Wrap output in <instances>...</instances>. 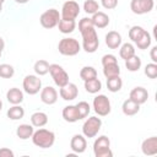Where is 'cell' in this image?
Instances as JSON below:
<instances>
[{
	"label": "cell",
	"instance_id": "1",
	"mask_svg": "<svg viewBox=\"0 0 157 157\" xmlns=\"http://www.w3.org/2000/svg\"><path fill=\"white\" fill-rule=\"evenodd\" d=\"M78 31L82 36V48L86 53H94L98 49L99 39L97 32L93 27L92 20L88 17H83L78 22Z\"/></svg>",
	"mask_w": 157,
	"mask_h": 157
},
{
	"label": "cell",
	"instance_id": "2",
	"mask_svg": "<svg viewBox=\"0 0 157 157\" xmlns=\"http://www.w3.org/2000/svg\"><path fill=\"white\" fill-rule=\"evenodd\" d=\"M32 141L40 148H49L55 142V134L47 129H38L32 135Z\"/></svg>",
	"mask_w": 157,
	"mask_h": 157
},
{
	"label": "cell",
	"instance_id": "3",
	"mask_svg": "<svg viewBox=\"0 0 157 157\" xmlns=\"http://www.w3.org/2000/svg\"><path fill=\"white\" fill-rule=\"evenodd\" d=\"M59 53L66 56H74L81 50L80 43L75 38H63L58 44Z\"/></svg>",
	"mask_w": 157,
	"mask_h": 157
},
{
	"label": "cell",
	"instance_id": "4",
	"mask_svg": "<svg viewBox=\"0 0 157 157\" xmlns=\"http://www.w3.org/2000/svg\"><path fill=\"white\" fill-rule=\"evenodd\" d=\"M93 153L96 157H112L113 152L110 150V140L105 136H98L93 144Z\"/></svg>",
	"mask_w": 157,
	"mask_h": 157
},
{
	"label": "cell",
	"instance_id": "5",
	"mask_svg": "<svg viewBox=\"0 0 157 157\" xmlns=\"http://www.w3.org/2000/svg\"><path fill=\"white\" fill-rule=\"evenodd\" d=\"M60 18H61V16H60V13L56 9H49V10L44 11L40 15L39 22L44 28L50 29V28H54V27L58 26Z\"/></svg>",
	"mask_w": 157,
	"mask_h": 157
},
{
	"label": "cell",
	"instance_id": "6",
	"mask_svg": "<svg viewBox=\"0 0 157 157\" xmlns=\"http://www.w3.org/2000/svg\"><path fill=\"white\" fill-rule=\"evenodd\" d=\"M49 72L52 75V78H53L54 83L59 87H63L69 82L67 72L59 64H50L49 65Z\"/></svg>",
	"mask_w": 157,
	"mask_h": 157
},
{
	"label": "cell",
	"instance_id": "7",
	"mask_svg": "<svg viewBox=\"0 0 157 157\" xmlns=\"http://www.w3.org/2000/svg\"><path fill=\"white\" fill-rule=\"evenodd\" d=\"M102 126V120L97 117H90L82 125V134L85 137H94L98 131L101 130Z\"/></svg>",
	"mask_w": 157,
	"mask_h": 157
},
{
	"label": "cell",
	"instance_id": "8",
	"mask_svg": "<svg viewBox=\"0 0 157 157\" xmlns=\"http://www.w3.org/2000/svg\"><path fill=\"white\" fill-rule=\"evenodd\" d=\"M93 109L99 117H105L110 113V101L104 94H98L93 98Z\"/></svg>",
	"mask_w": 157,
	"mask_h": 157
},
{
	"label": "cell",
	"instance_id": "9",
	"mask_svg": "<svg viewBox=\"0 0 157 157\" xmlns=\"http://www.w3.org/2000/svg\"><path fill=\"white\" fill-rule=\"evenodd\" d=\"M22 86H23V90L26 93L33 96V94H37L42 90V81L36 75H27L23 78Z\"/></svg>",
	"mask_w": 157,
	"mask_h": 157
},
{
	"label": "cell",
	"instance_id": "10",
	"mask_svg": "<svg viewBox=\"0 0 157 157\" xmlns=\"http://www.w3.org/2000/svg\"><path fill=\"white\" fill-rule=\"evenodd\" d=\"M80 13V5L74 0H67L64 2L61 7V18L65 20H75Z\"/></svg>",
	"mask_w": 157,
	"mask_h": 157
},
{
	"label": "cell",
	"instance_id": "11",
	"mask_svg": "<svg viewBox=\"0 0 157 157\" xmlns=\"http://www.w3.org/2000/svg\"><path fill=\"white\" fill-rule=\"evenodd\" d=\"M155 6L153 0H131L130 9L135 15H144L152 11Z\"/></svg>",
	"mask_w": 157,
	"mask_h": 157
},
{
	"label": "cell",
	"instance_id": "12",
	"mask_svg": "<svg viewBox=\"0 0 157 157\" xmlns=\"http://www.w3.org/2000/svg\"><path fill=\"white\" fill-rule=\"evenodd\" d=\"M40 101L44 104L52 105L58 101V92L54 87L52 86H45L44 88L40 90Z\"/></svg>",
	"mask_w": 157,
	"mask_h": 157
},
{
	"label": "cell",
	"instance_id": "13",
	"mask_svg": "<svg viewBox=\"0 0 157 157\" xmlns=\"http://www.w3.org/2000/svg\"><path fill=\"white\" fill-rule=\"evenodd\" d=\"M60 97L64 99V101H72L77 97L78 94V90H77V86L75 83H71V82H67L65 86L60 87Z\"/></svg>",
	"mask_w": 157,
	"mask_h": 157
},
{
	"label": "cell",
	"instance_id": "14",
	"mask_svg": "<svg viewBox=\"0 0 157 157\" xmlns=\"http://www.w3.org/2000/svg\"><path fill=\"white\" fill-rule=\"evenodd\" d=\"M70 147L71 150L75 152V153H82L86 151V147H87V141L85 139L83 135H80V134H76L71 137V141H70Z\"/></svg>",
	"mask_w": 157,
	"mask_h": 157
},
{
	"label": "cell",
	"instance_id": "15",
	"mask_svg": "<svg viewBox=\"0 0 157 157\" xmlns=\"http://www.w3.org/2000/svg\"><path fill=\"white\" fill-rule=\"evenodd\" d=\"M141 151L146 156L156 155L157 153V137L151 136V137H147L146 140H144L142 145H141Z\"/></svg>",
	"mask_w": 157,
	"mask_h": 157
},
{
	"label": "cell",
	"instance_id": "16",
	"mask_svg": "<svg viewBox=\"0 0 157 157\" xmlns=\"http://www.w3.org/2000/svg\"><path fill=\"white\" fill-rule=\"evenodd\" d=\"M129 98L134 102H136L137 104H144L147 98H148V92L146 88L144 87H135L130 91V96Z\"/></svg>",
	"mask_w": 157,
	"mask_h": 157
},
{
	"label": "cell",
	"instance_id": "17",
	"mask_svg": "<svg viewBox=\"0 0 157 157\" xmlns=\"http://www.w3.org/2000/svg\"><path fill=\"white\" fill-rule=\"evenodd\" d=\"M105 44L110 49H118L121 44V36L115 31H110L105 34Z\"/></svg>",
	"mask_w": 157,
	"mask_h": 157
},
{
	"label": "cell",
	"instance_id": "18",
	"mask_svg": "<svg viewBox=\"0 0 157 157\" xmlns=\"http://www.w3.org/2000/svg\"><path fill=\"white\" fill-rule=\"evenodd\" d=\"M93 27L97 28H105L109 25V17L107 13L102 12V11H97L96 13H93V16L91 17Z\"/></svg>",
	"mask_w": 157,
	"mask_h": 157
},
{
	"label": "cell",
	"instance_id": "19",
	"mask_svg": "<svg viewBox=\"0 0 157 157\" xmlns=\"http://www.w3.org/2000/svg\"><path fill=\"white\" fill-rule=\"evenodd\" d=\"M63 118L67 123H75V121L80 120L76 105H66V107H64V109H63Z\"/></svg>",
	"mask_w": 157,
	"mask_h": 157
},
{
	"label": "cell",
	"instance_id": "20",
	"mask_svg": "<svg viewBox=\"0 0 157 157\" xmlns=\"http://www.w3.org/2000/svg\"><path fill=\"white\" fill-rule=\"evenodd\" d=\"M6 99L11 104H20L23 101V92L17 87H12L6 92Z\"/></svg>",
	"mask_w": 157,
	"mask_h": 157
},
{
	"label": "cell",
	"instance_id": "21",
	"mask_svg": "<svg viewBox=\"0 0 157 157\" xmlns=\"http://www.w3.org/2000/svg\"><path fill=\"white\" fill-rule=\"evenodd\" d=\"M121 110H123V113H124L125 115L131 117V115H135L136 113H139V110H140V104H137L136 102H134V101H131V99L129 98V99L124 101V103H123V105H121Z\"/></svg>",
	"mask_w": 157,
	"mask_h": 157
},
{
	"label": "cell",
	"instance_id": "22",
	"mask_svg": "<svg viewBox=\"0 0 157 157\" xmlns=\"http://www.w3.org/2000/svg\"><path fill=\"white\" fill-rule=\"evenodd\" d=\"M33 132H34L33 125H29V124H21L16 129V135L21 140H27V139L32 137Z\"/></svg>",
	"mask_w": 157,
	"mask_h": 157
},
{
	"label": "cell",
	"instance_id": "23",
	"mask_svg": "<svg viewBox=\"0 0 157 157\" xmlns=\"http://www.w3.org/2000/svg\"><path fill=\"white\" fill-rule=\"evenodd\" d=\"M59 31L64 34H69L71 32H74V29L76 28V21L75 20H65V18H60L59 23H58Z\"/></svg>",
	"mask_w": 157,
	"mask_h": 157
},
{
	"label": "cell",
	"instance_id": "24",
	"mask_svg": "<svg viewBox=\"0 0 157 157\" xmlns=\"http://www.w3.org/2000/svg\"><path fill=\"white\" fill-rule=\"evenodd\" d=\"M31 123L36 128H42L48 123V115L43 112H36L31 115Z\"/></svg>",
	"mask_w": 157,
	"mask_h": 157
},
{
	"label": "cell",
	"instance_id": "25",
	"mask_svg": "<svg viewBox=\"0 0 157 157\" xmlns=\"http://www.w3.org/2000/svg\"><path fill=\"white\" fill-rule=\"evenodd\" d=\"M7 118L11 119V120H20L23 118L25 115V109L18 105V104H13L11 108L7 109V113H6Z\"/></svg>",
	"mask_w": 157,
	"mask_h": 157
},
{
	"label": "cell",
	"instance_id": "26",
	"mask_svg": "<svg viewBox=\"0 0 157 157\" xmlns=\"http://www.w3.org/2000/svg\"><path fill=\"white\" fill-rule=\"evenodd\" d=\"M85 90L88 93H98L102 90V82L97 77L87 80V81H85Z\"/></svg>",
	"mask_w": 157,
	"mask_h": 157
},
{
	"label": "cell",
	"instance_id": "27",
	"mask_svg": "<svg viewBox=\"0 0 157 157\" xmlns=\"http://www.w3.org/2000/svg\"><path fill=\"white\" fill-rule=\"evenodd\" d=\"M121 86H123V81L119 76H113V77H108L107 78V88L110 91V92H118L121 90Z\"/></svg>",
	"mask_w": 157,
	"mask_h": 157
},
{
	"label": "cell",
	"instance_id": "28",
	"mask_svg": "<svg viewBox=\"0 0 157 157\" xmlns=\"http://www.w3.org/2000/svg\"><path fill=\"white\" fill-rule=\"evenodd\" d=\"M151 42H152V38H151V36H150V33L145 29L144 31V33L140 36V38L135 42V44L137 45V48L139 49H147L150 45H151Z\"/></svg>",
	"mask_w": 157,
	"mask_h": 157
},
{
	"label": "cell",
	"instance_id": "29",
	"mask_svg": "<svg viewBox=\"0 0 157 157\" xmlns=\"http://www.w3.org/2000/svg\"><path fill=\"white\" fill-rule=\"evenodd\" d=\"M119 55L124 60L131 58L132 55H135V48H134V45L131 43H124L120 47V49H119Z\"/></svg>",
	"mask_w": 157,
	"mask_h": 157
},
{
	"label": "cell",
	"instance_id": "30",
	"mask_svg": "<svg viewBox=\"0 0 157 157\" xmlns=\"http://www.w3.org/2000/svg\"><path fill=\"white\" fill-rule=\"evenodd\" d=\"M125 66H126V69L129 71L135 72V71H137L141 67V59L135 54L131 58H129V59L125 60Z\"/></svg>",
	"mask_w": 157,
	"mask_h": 157
},
{
	"label": "cell",
	"instance_id": "31",
	"mask_svg": "<svg viewBox=\"0 0 157 157\" xmlns=\"http://www.w3.org/2000/svg\"><path fill=\"white\" fill-rule=\"evenodd\" d=\"M49 65L50 64L47 60H38L34 63V66H33L34 72L39 76H44L49 72Z\"/></svg>",
	"mask_w": 157,
	"mask_h": 157
},
{
	"label": "cell",
	"instance_id": "32",
	"mask_svg": "<svg viewBox=\"0 0 157 157\" xmlns=\"http://www.w3.org/2000/svg\"><path fill=\"white\" fill-rule=\"evenodd\" d=\"M103 75L108 78V77H113V76H119L120 75V67L118 65V63L115 64H108L103 66Z\"/></svg>",
	"mask_w": 157,
	"mask_h": 157
},
{
	"label": "cell",
	"instance_id": "33",
	"mask_svg": "<svg viewBox=\"0 0 157 157\" xmlns=\"http://www.w3.org/2000/svg\"><path fill=\"white\" fill-rule=\"evenodd\" d=\"M80 77L83 81L91 80V78H96L97 77V70L93 66H83L80 71Z\"/></svg>",
	"mask_w": 157,
	"mask_h": 157
},
{
	"label": "cell",
	"instance_id": "34",
	"mask_svg": "<svg viewBox=\"0 0 157 157\" xmlns=\"http://www.w3.org/2000/svg\"><path fill=\"white\" fill-rule=\"evenodd\" d=\"M76 108H77V113H78V118H80V120L87 118L88 114H90V112H91V107H90V104H88L87 102H85V101L78 102V103L76 104Z\"/></svg>",
	"mask_w": 157,
	"mask_h": 157
},
{
	"label": "cell",
	"instance_id": "35",
	"mask_svg": "<svg viewBox=\"0 0 157 157\" xmlns=\"http://www.w3.org/2000/svg\"><path fill=\"white\" fill-rule=\"evenodd\" d=\"M83 10L88 15H93L99 10V4L96 0H86L83 2Z\"/></svg>",
	"mask_w": 157,
	"mask_h": 157
},
{
	"label": "cell",
	"instance_id": "36",
	"mask_svg": "<svg viewBox=\"0 0 157 157\" xmlns=\"http://www.w3.org/2000/svg\"><path fill=\"white\" fill-rule=\"evenodd\" d=\"M15 74V69L10 64H1L0 65V77L2 78H10Z\"/></svg>",
	"mask_w": 157,
	"mask_h": 157
},
{
	"label": "cell",
	"instance_id": "37",
	"mask_svg": "<svg viewBox=\"0 0 157 157\" xmlns=\"http://www.w3.org/2000/svg\"><path fill=\"white\" fill-rule=\"evenodd\" d=\"M144 28L141 27V26H132L130 29H129V38L135 43L139 38H140V36L144 33Z\"/></svg>",
	"mask_w": 157,
	"mask_h": 157
},
{
	"label": "cell",
	"instance_id": "38",
	"mask_svg": "<svg viewBox=\"0 0 157 157\" xmlns=\"http://www.w3.org/2000/svg\"><path fill=\"white\" fill-rule=\"evenodd\" d=\"M145 75L148 78H156L157 77V64L156 63H150L145 67Z\"/></svg>",
	"mask_w": 157,
	"mask_h": 157
},
{
	"label": "cell",
	"instance_id": "39",
	"mask_svg": "<svg viewBox=\"0 0 157 157\" xmlns=\"http://www.w3.org/2000/svg\"><path fill=\"white\" fill-rule=\"evenodd\" d=\"M115 63H118V60H117V58L113 54H105L102 58V65L103 66L108 65V64H115Z\"/></svg>",
	"mask_w": 157,
	"mask_h": 157
},
{
	"label": "cell",
	"instance_id": "40",
	"mask_svg": "<svg viewBox=\"0 0 157 157\" xmlns=\"http://www.w3.org/2000/svg\"><path fill=\"white\" fill-rule=\"evenodd\" d=\"M102 6L107 10H113L118 6V0H101Z\"/></svg>",
	"mask_w": 157,
	"mask_h": 157
},
{
	"label": "cell",
	"instance_id": "41",
	"mask_svg": "<svg viewBox=\"0 0 157 157\" xmlns=\"http://www.w3.org/2000/svg\"><path fill=\"white\" fill-rule=\"evenodd\" d=\"M0 157H13V152L10 148L2 147L0 148Z\"/></svg>",
	"mask_w": 157,
	"mask_h": 157
},
{
	"label": "cell",
	"instance_id": "42",
	"mask_svg": "<svg viewBox=\"0 0 157 157\" xmlns=\"http://www.w3.org/2000/svg\"><path fill=\"white\" fill-rule=\"evenodd\" d=\"M150 56H151L152 63H157V47H152L151 53H150Z\"/></svg>",
	"mask_w": 157,
	"mask_h": 157
},
{
	"label": "cell",
	"instance_id": "43",
	"mask_svg": "<svg viewBox=\"0 0 157 157\" xmlns=\"http://www.w3.org/2000/svg\"><path fill=\"white\" fill-rule=\"evenodd\" d=\"M4 48H5V42H4V39L0 37V53H2Z\"/></svg>",
	"mask_w": 157,
	"mask_h": 157
},
{
	"label": "cell",
	"instance_id": "44",
	"mask_svg": "<svg viewBox=\"0 0 157 157\" xmlns=\"http://www.w3.org/2000/svg\"><path fill=\"white\" fill-rule=\"evenodd\" d=\"M29 0H15V2H17V4H27Z\"/></svg>",
	"mask_w": 157,
	"mask_h": 157
},
{
	"label": "cell",
	"instance_id": "45",
	"mask_svg": "<svg viewBox=\"0 0 157 157\" xmlns=\"http://www.w3.org/2000/svg\"><path fill=\"white\" fill-rule=\"evenodd\" d=\"M2 109V102H1V99H0V110Z\"/></svg>",
	"mask_w": 157,
	"mask_h": 157
},
{
	"label": "cell",
	"instance_id": "46",
	"mask_svg": "<svg viewBox=\"0 0 157 157\" xmlns=\"http://www.w3.org/2000/svg\"><path fill=\"white\" fill-rule=\"evenodd\" d=\"M1 10H2V2H0V12H1Z\"/></svg>",
	"mask_w": 157,
	"mask_h": 157
},
{
	"label": "cell",
	"instance_id": "47",
	"mask_svg": "<svg viewBox=\"0 0 157 157\" xmlns=\"http://www.w3.org/2000/svg\"><path fill=\"white\" fill-rule=\"evenodd\" d=\"M4 1H5V0H0V2H4Z\"/></svg>",
	"mask_w": 157,
	"mask_h": 157
},
{
	"label": "cell",
	"instance_id": "48",
	"mask_svg": "<svg viewBox=\"0 0 157 157\" xmlns=\"http://www.w3.org/2000/svg\"><path fill=\"white\" fill-rule=\"evenodd\" d=\"M0 56H1V53H0Z\"/></svg>",
	"mask_w": 157,
	"mask_h": 157
}]
</instances>
